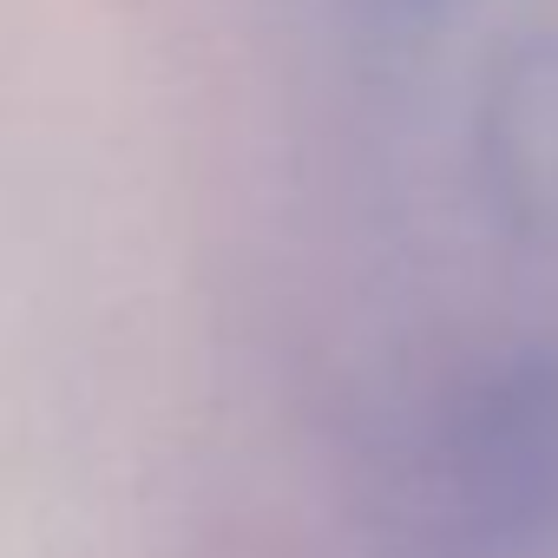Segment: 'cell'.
<instances>
[{
	"mask_svg": "<svg viewBox=\"0 0 558 558\" xmlns=\"http://www.w3.org/2000/svg\"><path fill=\"white\" fill-rule=\"evenodd\" d=\"M368 558H558V329L486 349L362 453Z\"/></svg>",
	"mask_w": 558,
	"mask_h": 558,
	"instance_id": "cell-1",
	"label": "cell"
},
{
	"mask_svg": "<svg viewBox=\"0 0 558 558\" xmlns=\"http://www.w3.org/2000/svg\"><path fill=\"white\" fill-rule=\"evenodd\" d=\"M466 158L486 210L512 236L558 243V34H532L486 66Z\"/></svg>",
	"mask_w": 558,
	"mask_h": 558,
	"instance_id": "cell-2",
	"label": "cell"
},
{
	"mask_svg": "<svg viewBox=\"0 0 558 558\" xmlns=\"http://www.w3.org/2000/svg\"><path fill=\"white\" fill-rule=\"evenodd\" d=\"M375 14H388V21H427V14H440V8H453V0H368Z\"/></svg>",
	"mask_w": 558,
	"mask_h": 558,
	"instance_id": "cell-3",
	"label": "cell"
}]
</instances>
